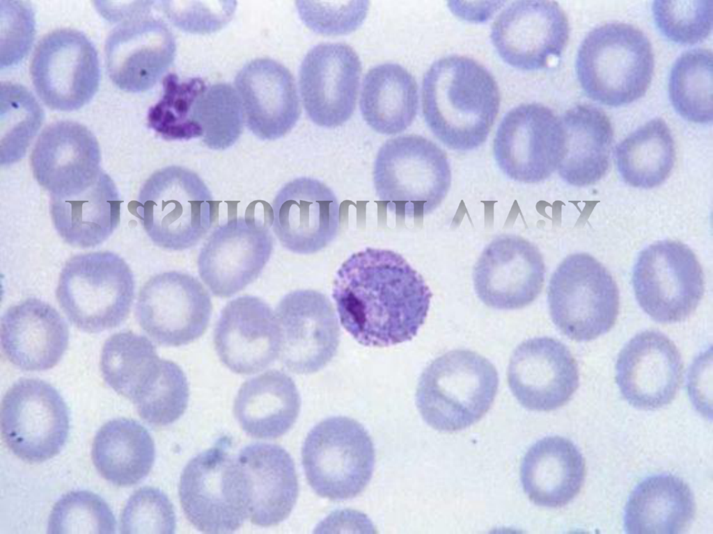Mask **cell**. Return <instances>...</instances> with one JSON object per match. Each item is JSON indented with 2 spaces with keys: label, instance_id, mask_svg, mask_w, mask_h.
<instances>
[{
  "label": "cell",
  "instance_id": "1",
  "mask_svg": "<svg viewBox=\"0 0 713 534\" xmlns=\"http://www.w3.org/2000/svg\"><path fill=\"white\" fill-rule=\"evenodd\" d=\"M340 321L360 344L388 347L412 340L427 317L432 293L400 254L367 248L338 270L333 285Z\"/></svg>",
  "mask_w": 713,
  "mask_h": 534
},
{
  "label": "cell",
  "instance_id": "2",
  "mask_svg": "<svg viewBox=\"0 0 713 534\" xmlns=\"http://www.w3.org/2000/svg\"><path fill=\"white\" fill-rule=\"evenodd\" d=\"M500 106L497 83L481 63L450 55L434 62L422 85L428 127L446 147L469 151L483 145Z\"/></svg>",
  "mask_w": 713,
  "mask_h": 534
},
{
  "label": "cell",
  "instance_id": "3",
  "mask_svg": "<svg viewBox=\"0 0 713 534\" xmlns=\"http://www.w3.org/2000/svg\"><path fill=\"white\" fill-rule=\"evenodd\" d=\"M218 202L194 171L171 165L153 172L128 205L157 246L180 251L198 243L217 216Z\"/></svg>",
  "mask_w": 713,
  "mask_h": 534
},
{
  "label": "cell",
  "instance_id": "4",
  "mask_svg": "<svg viewBox=\"0 0 713 534\" xmlns=\"http://www.w3.org/2000/svg\"><path fill=\"white\" fill-rule=\"evenodd\" d=\"M650 40L638 28L610 22L593 29L578 50L576 71L588 97L618 106L644 95L653 72Z\"/></svg>",
  "mask_w": 713,
  "mask_h": 534
},
{
  "label": "cell",
  "instance_id": "5",
  "mask_svg": "<svg viewBox=\"0 0 713 534\" xmlns=\"http://www.w3.org/2000/svg\"><path fill=\"white\" fill-rule=\"evenodd\" d=\"M498 385L497 371L487 359L469 350H450L421 373L416 404L430 426L456 431L478 421L489 410Z\"/></svg>",
  "mask_w": 713,
  "mask_h": 534
},
{
  "label": "cell",
  "instance_id": "6",
  "mask_svg": "<svg viewBox=\"0 0 713 534\" xmlns=\"http://www.w3.org/2000/svg\"><path fill=\"white\" fill-rule=\"evenodd\" d=\"M376 194L396 216L419 218L434 211L446 196L451 170L446 153L418 135L387 140L373 169Z\"/></svg>",
  "mask_w": 713,
  "mask_h": 534
},
{
  "label": "cell",
  "instance_id": "7",
  "mask_svg": "<svg viewBox=\"0 0 713 534\" xmlns=\"http://www.w3.org/2000/svg\"><path fill=\"white\" fill-rule=\"evenodd\" d=\"M134 296L131 269L111 252L70 258L61 270L56 289L58 302L69 321L88 333L119 326L130 313Z\"/></svg>",
  "mask_w": 713,
  "mask_h": 534
},
{
  "label": "cell",
  "instance_id": "8",
  "mask_svg": "<svg viewBox=\"0 0 713 534\" xmlns=\"http://www.w3.org/2000/svg\"><path fill=\"white\" fill-rule=\"evenodd\" d=\"M375 459L373 443L366 428L341 416L316 424L301 450L308 484L318 495L334 501L352 499L366 488Z\"/></svg>",
  "mask_w": 713,
  "mask_h": 534
},
{
  "label": "cell",
  "instance_id": "9",
  "mask_svg": "<svg viewBox=\"0 0 713 534\" xmlns=\"http://www.w3.org/2000/svg\"><path fill=\"white\" fill-rule=\"evenodd\" d=\"M179 496L189 521L206 533H230L249 516L251 492L244 467L220 446L203 451L186 464Z\"/></svg>",
  "mask_w": 713,
  "mask_h": 534
},
{
  "label": "cell",
  "instance_id": "10",
  "mask_svg": "<svg viewBox=\"0 0 713 534\" xmlns=\"http://www.w3.org/2000/svg\"><path fill=\"white\" fill-rule=\"evenodd\" d=\"M551 318L565 336L588 341L609 332L619 309L611 273L586 253L567 256L553 273L547 292Z\"/></svg>",
  "mask_w": 713,
  "mask_h": 534
},
{
  "label": "cell",
  "instance_id": "11",
  "mask_svg": "<svg viewBox=\"0 0 713 534\" xmlns=\"http://www.w3.org/2000/svg\"><path fill=\"white\" fill-rule=\"evenodd\" d=\"M636 298L642 309L661 323L682 321L700 302L703 273L696 254L686 245L662 241L638 256L632 272Z\"/></svg>",
  "mask_w": 713,
  "mask_h": 534
},
{
  "label": "cell",
  "instance_id": "12",
  "mask_svg": "<svg viewBox=\"0 0 713 534\" xmlns=\"http://www.w3.org/2000/svg\"><path fill=\"white\" fill-rule=\"evenodd\" d=\"M152 1L126 6L114 18L123 19L105 43L108 75L120 89L140 92L151 88L173 61L174 37L159 17L152 14Z\"/></svg>",
  "mask_w": 713,
  "mask_h": 534
},
{
  "label": "cell",
  "instance_id": "13",
  "mask_svg": "<svg viewBox=\"0 0 713 534\" xmlns=\"http://www.w3.org/2000/svg\"><path fill=\"white\" fill-rule=\"evenodd\" d=\"M1 430L9 449L20 459L41 462L56 455L70 430V412L59 392L36 378H22L4 395Z\"/></svg>",
  "mask_w": 713,
  "mask_h": 534
},
{
  "label": "cell",
  "instance_id": "14",
  "mask_svg": "<svg viewBox=\"0 0 713 534\" xmlns=\"http://www.w3.org/2000/svg\"><path fill=\"white\" fill-rule=\"evenodd\" d=\"M30 74L37 95L47 106L59 111H75L87 104L98 90V55L81 32L58 29L38 42Z\"/></svg>",
  "mask_w": 713,
  "mask_h": 534
},
{
  "label": "cell",
  "instance_id": "15",
  "mask_svg": "<svg viewBox=\"0 0 713 534\" xmlns=\"http://www.w3.org/2000/svg\"><path fill=\"white\" fill-rule=\"evenodd\" d=\"M564 149L561 118L546 106L522 104L502 118L495 134L496 162L510 179L535 184L557 170Z\"/></svg>",
  "mask_w": 713,
  "mask_h": 534
},
{
  "label": "cell",
  "instance_id": "16",
  "mask_svg": "<svg viewBox=\"0 0 713 534\" xmlns=\"http://www.w3.org/2000/svg\"><path fill=\"white\" fill-rule=\"evenodd\" d=\"M212 310L210 296L202 284L188 273L174 270L150 278L136 305L143 330L158 344L173 347L200 338Z\"/></svg>",
  "mask_w": 713,
  "mask_h": 534
},
{
  "label": "cell",
  "instance_id": "17",
  "mask_svg": "<svg viewBox=\"0 0 713 534\" xmlns=\"http://www.w3.org/2000/svg\"><path fill=\"white\" fill-rule=\"evenodd\" d=\"M567 17L553 1H517L496 18L491 40L502 60L521 70L548 67L559 58L568 38Z\"/></svg>",
  "mask_w": 713,
  "mask_h": 534
},
{
  "label": "cell",
  "instance_id": "18",
  "mask_svg": "<svg viewBox=\"0 0 713 534\" xmlns=\"http://www.w3.org/2000/svg\"><path fill=\"white\" fill-rule=\"evenodd\" d=\"M272 250L273 238L265 224L253 217L234 218L206 240L198 256V273L213 295L228 298L259 276Z\"/></svg>",
  "mask_w": 713,
  "mask_h": 534
},
{
  "label": "cell",
  "instance_id": "19",
  "mask_svg": "<svg viewBox=\"0 0 713 534\" xmlns=\"http://www.w3.org/2000/svg\"><path fill=\"white\" fill-rule=\"evenodd\" d=\"M276 316L281 333L279 357L290 371L313 373L331 362L340 332L333 305L324 294L311 289L291 291L279 302Z\"/></svg>",
  "mask_w": 713,
  "mask_h": 534
},
{
  "label": "cell",
  "instance_id": "20",
  "mask_svg": "<svg viewBox=\"0 0 713 534\" xmlns=\"http://www.w3.org/2000/svg\"><path fill=\"white\" fill-rule=\"evenodd\" d=\"M545 265L538 247L517 235H501L483 250L473 268L478 298L497 309H518L540 293Z\"/></svg>",
  "mask_w": 713,
  "mask_h": 534
},
{
  "label": "cell",
  "instance_id": "21",
  "mask_svg": "<svg viewBox=\"0 0 713 534\" xmlns=\"http://www.w3.org/2000/svg\"><path fill=\"white\" fill-rule=\"evenodd\" d=\"M361 73L356 51L344 43H322L305 56L299 70L306 112L315 124L338 127L352 116Z\"/></svg>",
  "mask_w": 713,
  "mask_h": 534
},
{
  "label": "cell",
  "instance_id": "22",
  "mask_svg": "<svg viewBox=\"0 0 713 534\" xmlns=\"http://www.w3.org/2000/svg\"><path fill=\"white\" fill-rule=\"evenodd\" d=\"M512 393L525 408L556 410L570 400L579 387L577 362L561 341L548 337L521 343L508 368Z\"/></svg>",
  "mask_w": 713,
  "mask_h": 534
},
{
  "label": "cell",
  "instance_id": "23",
  "mask_svg": "<svg viewBox=\"0 0 713 534\" xmlns=\"http://www.w3.org/2000/svg\"><path fill=\"white\" fill-rule=\"evenodd\" d=\"M683 362L675 343L657 330L632 337L620 352L616 382L633 407L656 410L670 403L682 381Z\"/></svg>",
  "mask_w": 713,
  "mask_h": 534
},
{
  "label": "cell",
  "instance_id": "24",
  "mask_svg": "<svg viewBox=\"0 0 713 534\" xmlns=\"http://www.w3.org/2000/svg\"><path fill=\"white\" fill-rule=\"evenodd\" d=\"M214 343L219 359L233 372H260L280 354L281 333L276 314L257 296H239L221 310Z\"/></svg>",
  "mask_w": 713,
  "mask_h": 534
},
{
  "label": "cell",
  "instance_id": "25",
  "mask_svg": "<svg viewBox=\"0 0 713 534\" xmlns=\"http://www.w3.org/2000/svg\"><path fill=\"white\" fill-rule=\"evenodd\" d=\"M272 211L274 234L294 253L308 254L322 250L339 229L338 200L315 179L299 177L285 184L272 202Z\"/></svg>",
  "mask_w": 713,
  "mask_h": 534
},
{
  "label": "cell",
  "instance_id": "26",
  "mask_svg": "<svg viewBox=\"0 0 713 534\" xmlns=\"http://www.w3.org/2000/svg\"><path fill=\"white\" fill-rule=\"evenodd\" d=\"M100 149L93 134L70 120L45 127L31 154L37 181L51 196L68 197L88 188L100 169Z\"/></svg>",
  "mask_w": 713,
  "mask_h": 534
},
{
  "label": "cell",
  "instance_id": "27",
  "mask_svg": "<svg viewBox=\"0 0 713 534\" xmlns=\"http://www.w3.org/2000/svg\"><path fill=\"white\" fill-rule=\"evenodd\" d=\"M237 89L246 124L262 140H276L288 133L300 115L294 78L283 65L257 58L237 73Z\"/></svg>",
  "mask_w": 713,
  "mask_h": 534
},
{
  "label": "cell",
  "instance_id": "28",
  "mask_svg": "<svg viewBox=\"0 0 713 534\" xmlns=\"http://www.w3.org/2000/svg\"><path fill=\"white\" fill-rule=\"evenodd\" d=\"M0 341L4 355L15 366L28 371H45L56 365L64 355L69 330L52 306L29 298L4 312Z\"/></svg>",
  "mask_w": 713,
  "mask_h": 534
},
{
  "label": "cell",
  "instance_id": "29",
  "mask_svg": "<svg viewBox=\"0 0 713 534\" xmlns=\"http://www.w3.org/2000/svg\"><path fill=\"white\" fill-rule=\"evenodd\" d=\"M250 486L251 521L267 527L285 519L298 496L294 462L281 446L255 443L244 447L237 456Z\"/></svg>",
  "mask_w": 713,
  "mask_h": 534
},
{
  "label": "cell",
  "instance_id": "30",
  "mask_svg": "<svg viewBox=\"0 0 713 534\" xmlns=\"http://www.w3.org/2000/svg\"><path fill=\"white\" fill-rule=\"evenodd\" d=\"M585 460L577 446L561 436H547L533 444L522 462L524 492L535 505L562 507L579 492L585 478Z\"/></svg>",
  "mask_w": 713,
  "mask_h": 534
},
{
  "label": "cell",
  "instance_id": "31",
  "mask_svg": "<svg viewBox=\"0 0 713 534\" xmlns=\"http://www.w3.org/2000/svg\"><path fill=\"white\" fill-rule=\"evenodd\" d=\"M120 200L112 179L101 171L86 189L68 197L51 196L54 225L68 243L91 248L107 240L120 222Z\"/></svg>",
  "mask_w": 713,
  "mask_h": 534
},
{
  "label": "cell",
  "instance_id": "32",
  "mask_svg": "<svg viewBox=\"0 0 713 534\" xmlns=\"http://www.w3.org/2000/svg\"><path fill=\"white\" fill-rule=\"evenodd\" d=\"M564 149L558 166L561 177L575 186L600 180L609 165L613 129L606 113L590 104L577 105L561 118Z\"/></svg>",
  "mask_w": 713,
  "mask_h": 534
},
{
  "label": "cell",
  "instance_id": "33",
  "mask_svg": "<svg viewBox=\"0 0 713 534\" xmlns=\"http://www.w3.org/2000/svg\"><path fill=\"white\" fill-rule=\"evenodd\" d=\"M696 513L694 494L682 478L671 474L648 476L630 493L624 510L626 533L678 534Z\"/></svg>",
  "mask_w": 713,
  "mask_h": 534
},
{
  "label": "cell",
  "instance_id": "34",
  "mask_svg": "<svg viewBox=\"0 0 713 534\" xmlns=\"http://www.w3.org/2000/svg\"><path fill=\"white\" fill-rule=\"evenodd\" d=\"M301 398L293 380L272 369L245 381L233 405L234 415L243 430L257 439H275L295 423Z\"/></svg>",
  "mask_w": 713,
  "mask_h": 534
},
{
  "label": "cell",
  "instance_id": "35",
  "mask_svg": "<svg viewBox=\"0 0 713 534\" xmlns=\"http://www.w3.org/2000/svg\"><path fill=\"white\" fill-rule=\"evenodd\" d=\"M361 115L375 131L400 133L413 122L418 106V86L414 76L393 63L376 65L366 74L359 102Z\"/></svg>",
  "mask_w": 713,
  "mask_h": 534
},
{
  "label": "cell",
  "instance_id": "36",
  "mask_svg": "<svg viewBox=\"0 0 713 534\" xmlns=\"http://www.w3.org/2000/svg\"><path fill=\"white\" fill-rule=\"evenodd\" d=\"M91 455L96 469L107 480L118 486H131L149 474L155 460V444L139 422L118 418L99 429Z\"/></svg>",
  "mask_w": 713,
  "mask_h": 534
},
{
  "label": "cell",
  "instance_id": "37",
  "mask_svg": "<svg viewBox=\"0 0 713 534\" xmlns=\"http://www.w3.org/2000/svg\"><path fill=\"white\" fill-rule=\"evenodd\" d=\"M675 156L671 132L661 118H654L637 128L615 151L621 177L630 186L642 188L663 183L673 169Z\"/></svg>",
  "mask_w": 713,
  "mask_h": 534
},
{
  "label": "cell",
  "instance_id": "38",
  "mask_svg": "<svg viewBox=\"0 0 713 534\" xmlns=\"http://www.w3.org/2000/svg\"><path fill=\"white\" fill-rule=\"evenodd\" d=\"M189 397V385L180 366L159 356L142 369L127 396L141 419L157 426L177 421L184 414Z\"/></svg>",
  "mask_w": 713,
  "mask_h": 534
},
{
  "label": "cell",
  "instance_id": "39",
  "mask_svg": "<svg viewBox=\"0 0 713 534\" xmlns=\"http://www.w3.org/2000/svg\"><path fill=\"white\" fill-rule=\"evenodd\" d=\"M668 93L675 111L688 121H712V54L705 49L683 53L673 64Z\"/></svg>",
  "mask_w": 713,
  "mask_h": 534
},
{
  "label": "cell",
  "instance_id": "40",
  "mask_svg": "<svg viewBox=\"0 0 713 534\" xmlns=\"http://www.w3.org/2000/svg\"><path fill=\"white\" fill-rule=\"evenodd\" d=\"M192 120L209 148L226 149L242 132L244 111L240 98L228 83L205 87L194 102Z\"/></svg>",
  "mask_w": 713,
  "mask_h": 534
},
{
  "label": "cell",
  "instance_id": "41",
  "mask_svg": "<svg viewBox=\"0 0 713 534\" xmlns=\"http://www.w3.org/2000/svg\"><path fill=\"white\" fill-rule=\"evenodd\" d=\"M44 113L33 94L23 86L1 83V160L18 161L42 124Z\"/></svg>",
  "mask_w": 713,
  "mask_h": 534
},
{
  "label": "cell",
  "instance_id": "42",
  "mask_svg": "<svg viewBox=\"0 0 713 534\" xmlns=\"http://www.w3.org/2000/svg\"><path fill=\"white\" fill-rule=\"evenodd\" d=\"M199 78L180 81L171 74L163 81L161 99L148 113V125L166 140H189L201 137V133L192 120V111L198 95L205 89Z\"/></svg>",
  "mask_w": 713,
  "mask_h": 534
},
{
  "label": "cell",
  "instance_id": "43",
  "mask_svg": "<svg viewBox=\"0 0 713 534\" xmlns=\"http://www.w3.org/2000/svg\"><path fill=\"white\" fill-rule=\"evenodd\" d=\"M116 521L106 501L87 490L71 491L54 504L47 524V533H116Z\"/></svg>",
  "mask_w": 713,
  "mask_h": 534
},
{
  "label": "cell",
  "instance_id": "44",
  "mask_svg": "<svg viewBox=\"0 0 713 534\" xmlns=\"http://www.w3.org/2000/svg\"><path fill=\"white\" fill-rule=\"evenodd\" d=\"M713 1H655L652 14L660 32L680 44L702 42L711 33Z\"/></svg>",
  "mask_w": 713,
  "mask_h": 534
},
{
  "label": "cell",
  "instance_id": "45",
  "mask_svg": "<svg viewBox=\"0 0 713 534\" xmlns=\"http://www.w3.org/2000/svg\"><path fill=\"white\" fill-rule=\"evenodd\" d=\"M175 514L166 494L152 487L136 490L127 501L120 516V533H174Z\"/></svg>",
  "mask_w": 713,
  "mask_h": 534
},
{
  "label": "cell",
  "instance_id": "46",
  "mask_svg": "<svg viewBox=\"0 0 713 534\" xmlns=\"http://www.w3.org/2000/svg\"><path fill=\"white\" fill-rule=\"evenodd\" d=\"M301 19L313 31L324 35H344L359 28L368 10L367 1L297 2Z\"/></svg>",
  "mask_w": 713,
  "mask_h": 534
},
{
  "label": "cell",
  "instance_id": "47",
  "mask_svg": "<svg viewBox=\"0 0 713 534\" xmlns=\"http://www.w3.org/2000/svg\"><path fill=\"white\" fill-rule=\"evenodd\" d=\"M5 9L6 42L1 44V67L19 62L31 46L34 37V17L32 8L27 2L3 1Z\"/></svg>",
  "mask_w": 713,
  "mask_h": 534
},
{
  "label": "cell",
  "instance_id": "48",
  "mask_svg": "<svg viewBox=\"0 0 713 534\" xmlns=\"http://www.w3.org/2000/svg\"><path fill=\"white\" fill-rule=\"evenodd\" d=\"M161 8L178 27L187 31L207 33L219 29L230 18L235 6L193 5V1H162Z\"/></svg>",
  "mask_w": 713,
  "mask_h": 534
}]
</instances>
